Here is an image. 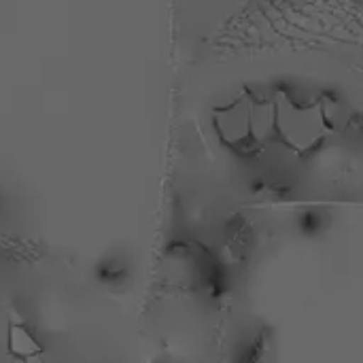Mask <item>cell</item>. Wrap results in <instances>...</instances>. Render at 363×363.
<instances>
[{
    "label": "cell",
    "instance_id": "obj_1",
    "mask_svg": "<svg viewBox=\"0 0 363 363\" xmlns=\"http://www.w3.org/2000/svg\"><path fill=\"white\" fill-rule=\"evenodd\" d=\"M274 111L277 130L298 151L311 149L325 132V117L321 106H300L289 98H279L274 102Z\"/></svg>",
    "mask_w": 363,
    "mask_h": 363
},
{
    "label": "cell",
    "instance_id": "obj_2",
    "mask_svg": "<svg viewBox=\"0 0 363 363\" xmlns=\"http://www.w3.org/2000/svg\"><path fill=\"white\" fill-rule=\"evenodd\" d=\"M219 130L221 136L230 145H238L251 136V115H249V100H238L236 104L223 108L219 113Z\"/></svg>",
    "mask_w": 363,
    "mask_h": 363
},
{
    "label": "cell",
    "instance_id": "obj_3",
    "mask_svg": "<svg viewBox=\"0 0 363 363\" xmlns=\"http://www.w3.org/2000/svg\"><path fill=\"white\" fill-rule=\"evenodd\" d=\"M15 345H19V349L15 351L19 357H32V355H36L38 353V345H36V340L26 332V330H21V328H13V332H11V347H15Z\"/></svg>",
    "mask_w": 363,
    "mask_h": 363
}]
</instances>
